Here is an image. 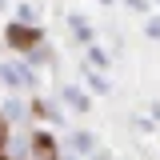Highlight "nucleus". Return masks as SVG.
I'll return each mask as SVG.
<instances>
[{"label": "nucleus", "mask_w": 160, "mask_h": 160, "mask_svg": "<svg viewBox=\"0 0 160 160\" xmlns=\"http://www.w3.org/2000/svg\"><path fill=\"white\" fill-rule=\"evenodd\" d=\"M0 140H4V124H0Z\"/></svg>", "instance_id": "f03ea898"}, {"label": "nucleus", "mask_w": 160, "mask_h": 160, "mask_svg": "<svg viewBox=\"0 0 160 160\" xmlns=\"http://www.w3.org/2000/svg\"><path fill=\"white\" fill-rule=\"evenodd\" d=\"M8 40H12V44H20V48H28V44H36V32H32V28H12V32H8Z\"/></svg>", "instance_id": "f257e3e1"}]
</instances>
